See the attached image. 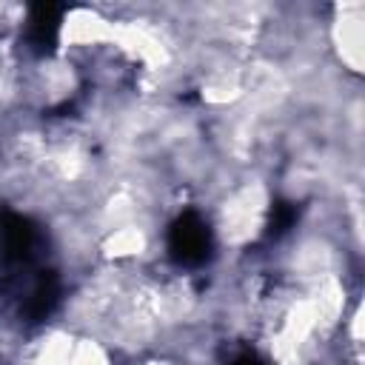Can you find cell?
Instances as JSON below:
<instances>
[{
	"mask_svg": "<svg viewBox=\"0 0 365 365\" xmlns=\"http://www.w3.org/2000/svg\"><path fill=\"white\" fill-rule=\"evenodd\" d=\"M37 254V228L29 217L3 208L0 211V262L9 274L29 271Z\"/></svg>",
	"mask_w": 365,
	"mask_h": 365,
	"instance_id": "obj_1",
	"label": "cell"
},
{
	"mask_svg": "<svg viewBox=\"0 0 365 365\" xmlns=\"http://www.w3.org/2000/svg\"><path fill=\"white\" fill-rule=\"evenodd\" d=\"M211 228L197 211H182L168 231V251L180 265H202L211 257Z\"/></svg>",
	"mask_w": 365,
	"mask_h": 365,
	"instance_id": "obj_2",
	"label": "cell"
},
{
	"mask_svg": "<svg viewBox=\"0 0 365 365\" xmlns=\"http://www.w3.org/2000/svg\"><path fill=\"white\" fill-rule=\"evenodd\" d=\"M63 23V6L57 3H37L29 9L26 20V43L34 54H51L60 37Z\"/></svg>",
	"mask_w": 365,
	"mask_h": 365,
	"instance_id": "obj_3",
	"label": "cell"
},
{
	"mask_svg": "<svg viewBox=\"0 0 365 365\" xmlns=\"http://www.w3.org/2000/svg\"><path fill=\"white\" fill-rule=\"evenodd\" d=\"M294 220H297L294 205H291V202H277L274 211H271V237L285 234V231L294 225Z\"/></svg>",
	"mask_w": 365,
	"mask_h": 365,
	"instance_id": "obj_4",
	"label": "cell"
},
{
	"mask_svg": "<svg viewBox=\"0 0 365 365\" xmlns=\"http://www.w3.org/2000/svg\"><path fill=\"white\" fill-rule=\"evenodd\" d=\"M231 365H262V362H259L254 354H242V356H237Z\"/></svg>",
	"mask_w": 365,
	"mask_h": 365,
	"instance_id": "obj_5",
	"label": "cell"
}]
</instances>
